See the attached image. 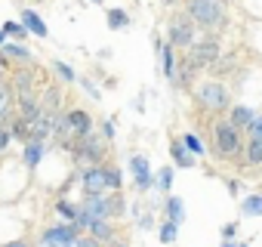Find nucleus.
I'll return each instance as SVG.
<instances>
[{"label": "nucleus", "mask_w": 262, "mask_h": 247, "mask_svg": "<svg viewBox=\"0 0 262 247\" xmlns=\"http://www.w3.org/2000/svg\"><path fill=\"white\" fill-rule=\"evenodd\" d=\"M210 149H213V155L219 161H237L241 164L247 142H244V133L234 127L228 117H216L210 123Z\"/></svg>", "instance_id": "obj_1"}, {"label": "nucleus", "mask_w": 262, "mask_h": 247, "mask_svg": "<svg viewBox=\"0 0 262 247\" xmlns=\"http://www.w3.org/2000/svg\"><path fill=\"white\" fill-rule=\"evenodd\" d=\"M123 213V195L114 192V195H83L80 198V213H77V229L80 232H90L93 222L99 219H114Z\"/></svg>", "instance_id": "obj_2"}, {"label": "nucleus", "mask_w": 262, "mask_h": 247, "mask_svg": "<svg viewBox=\"0 0 262 247\" xmlns=\"http://www.w3.org/2000/svg\"><path fill=\"white\" fill-rule=\"evenodd\" d=\"M194 105L204 111V114H213V117H222L225 111H231V90L219 80V77H210V80H201V84H194Z\"/></svg>", "instance_id": "obj_3"}, {"label": "nucleus", "mask_w": 262, "mask_h": 247, "mask_svg": "<svg viewBox=\"0 0 262 247\" xmlns=\"http://www.w3.org/2000/svg\"><path fill=\"white\" fill-rule=\"evenodd\" d=\"M185 13L191 16V22L201 31H222L228 25V10H225V0H185Z\"/></svg>", "instance_id": "obj_4"}, {"label": "nucleus", "mask_w": 262, "mask_h": 247, "mask_svg": "<svg viewBox=\"0 0 262 247\" xmlns=\"http://www.w3.org/2000/svg\"><path fill=\"white\" fill-rule=\"evenodd\" d=\"M194 40H198V25L191 22V16L185 10L170 16V22H167V44L173 50H185L188 53L194 47Z\"/></svg>", "instance_id": "obj_5"}, {"label": "nucleus", "mask_w": 262, "mask_h": 247, "mask_svg": "<svg viewBox=\"0 0 262 247\" xmlns=\"http://www.w3.org/2000/svg\"><path fill=\"white\" fill-rule=\"evenodd\" d=\"M108 139L105 136H86V139H80L77 146H74V161L80 164V167H93V164H105V155H108Z\"/></svg>", "instance_id": "obj_6"}, {"label": "nucleus", "mask_w": 262, "mask_h": 247, "mask_svg": "<svg viewBox=\"0 0 262 247\" xmlns=\"http://www.w3.org/2000/svg\"><path fill=\"white\" fill-rule=\"evenodd\" d=\"M83 232L74 222H53L40 235V247H77V238Z\"/></svg>", "instance_id": "obj_7"}, {"label": "nucleus", "mask_w": 262, "mask_h": 247, "mask_svg": "<svg viewBox=\"0 0 262 247\" xmlns=\"http://www.w3.org/2000/svg\"><path fill=\"white\" fill-rule=\"evenodd\" d=\"M188 56L194 59V65H198V68H213V65L222 59V44H219V37H216V34L201 37V40H194V47L188 50Z\"/></svg>", "instance_id": "obj_8"}, {"label": "nucleus", "mask_w": 262, "mask_h": 247, "mask_svg": "<svg viewBox=\"0 0 262 247\" xmlns=\"http://www.w3.org/2000/svg\"><path fill=\"white\" fill-rule=\"evenodd\" d=\"M129 173H133V186L136 192H151L155 189V173H151V161L145 155H129Z\"/></svg>", "instance_id": "obj_9"}, {"label": "nucleus", "mask_w": 262, "mask_h": 247, "mask_svg": "<svg viewBox=\"0 0 262 247\" xmlns=\"http://www.w3.org/2000/svg\"><path fill=\"white\" fill-rule=\"evenodd\" d=\"M77 182L83 189V195H105L108 182H105V164H93V167H80Z\"/></svg>", "instance_id": "obj_10"}, {"label": "nucleus", "mask_w": 262, "mask_h": 247, "mask_svg": "<svg viewBox=\"0 0 262 247\" xmlns=\"http://www.w3.org/2000/svg\"><path fill=\"white\" fill-rule=\"evenodd\" d=\"M0 56H4L10 65H16V68H31V65H37L31 47H28V44H19V40H7L4 47H0Z\"/></svg>", "instance_id": "obj_11"}, {"label": "nucleus", "mask_w": 262, "mask_h": 247, "mask_svg": "<svg viewBox=\"0 0 262 247\" xmlns=\"http://www.w3.org/2000/svg\"><path fill=\"white\" fill-rule=\"evenodd\" d=\"M65 117H68V127H71V133H74V139H77V142L96 133V120L90 117V111H86V108H68V111H65Z\"/></svg>", "instance_id": "obj_12"}, {"label": "nucleus", "mask_w": 262, "mask_h": 247, "mask_svg": "<svg viewBox=\"0 0 262 247\" xmlns=\"http://www.w3.org/2000/svg\"><path fill=\"white\" fill-rule=\"evenodd\" d=\"M256 117H259V114H256V108H250L247 102H234V105H231V111H228V120L234 123L241 133H247V130L253 127V120H256Z\"/></svg>", "instance_id": "obj_13"}, {"label": "nucleus", "mask_w": 262, "mask_h": 247, "mask_svg": "<svg viewBox=\"0 0 262 247\" xmlns=\"http://www.w3.org/2000/svg\"><path fill=\"white\" fill-rule=\"evenodd\" d=\"M201 68L194 65V59L185 53L182 59H179V68H176V80H173V87H179V90H194V74H198Z\"/></svg>", "instance_id": "obj_14"}, {"label": "nucleus", "mask_w": 262, "mask_h": 247, "mask_svg": "<svg viewBox=\"0 0 262 247\" xmlns=\"http://www.w3.org/2000/svg\"><path fill=\"white\" fill-rule=\"evenodd\" d=\"M13 90H16V96H28V93L37 90L34 65H31V68H13Z\"/></svg>", "instance_id": "obj_15"}, {"label": "nucleus", "mask_w": 262, "mask_h": 247, "mask_svg": "<svg viewBox=\"0 0 262 247\" xmlns=\"http://www.w3.org/2000/svg\"><path fill=\"white\" fill-rule=\"evenodd\" d=\"M19 22L28 28V34H31V37H40V40H43V37H50V28H47V22H43V16H40V13H34V10H28V7H25V10H22V16H19Z\"/></svg>", "instance_id": "obj_16"}, {"label": "nucleus", "mask_w": 262, "mask_h": 247, "mask_svg": "<svg viewBox=\"0 0 262 247\" xmlns=\"http://www.w3.org/2000/svg\"><path fill=\"white\" fill-rule=\"evenodd\" d=\"M43 158H47V142H40V139H28L25 149H22V164H25L28 170H37Z\"/></svg>", "instance_id": "obj_17"}, {"label": "nucleus", "mask_w": 262, "mask_h": 247, "mask_svg": "<svg viewBox=\"0 0 262 247\" xmlns=\"http://www.w3.org/2000/svg\"><path fill=\"white\" fill-rule=\"evenodd\" d=\"M170 158H173V164H176L179 170H191V167L198 164V158H194V155H191V152L185 149L182 136H179V139H176V136L170 139Z\"/></svg>", "instance_id": "obj_18"}, {"label": "nucleus", "mask_w": 262, "mask_h": 247, "mask_svg": "<svg viewBox=\"0 0 262 247\" xmlns=\"http://www.w3.org/2000/svg\"><path fill=\"white\" fill-rule=\"evenodd\" d=\"M13 102H16L13 80L0 77V123H4V120H13Z\"/></svg>", "instance_id": "obj_19"}, {"label": "nucleus", "mask_w": 262, "mask_h": 247, "mask_svg": "<svg viewBox=\"0 0 262 247\" xmlns=\"http://www.w3.org/2000/svg\"><path fill=\"white\" fill-rule=\"evenodd\" d=\"M158 59H161L164 77L173 84V80H176V68H179V65H176V50H173L170 44H161V40H158Z\"/></svg>", "instance_id": "obj_20"}, {"label": "nucleus", "mask_w": 262, "mask_h": 247, "mask_svg": "<svg viewBox=\"0 0 262 247\" xmlns=\"http://www.w3.org/2000/svg\"><path fill=\"white\" fill-rule=\"evenodd\" d=\"M164 219H170V222H176V225L185 222V201H182L179 195H167V198H164Z\"/></svg>", "instance_id": "obj_21"}, {"label": "nucleus", "mask_w": 262, "mask_h": 247, "mask_svg": "<svg viewBox=\"0 0 262 247\" xmlns=\"http://www.w3.org/2000/svg\"><path fill=\"white\" fill-rule=\"evenodd\" d=\"M50 71H53L56 84H65V87H71V84H77V80H80V77H77V71H74L68 62H62V59H53V62H50Z\"/></svg>", "instance_id": "obj_22"}, {"label": "nucleus", "mask_w": 262, "mask_h": 247, "mask_svg": "<svg viewBox=\"0 0 262 247\" xmlns=\"http://www.w3.org/2000/svg\"><path fill=\"white\" fill-rule=\"evenodd\" d=\"M86 235H93L96 241H102V244H114V222L111 219H99V222H93V229L86 232Z\"/></svg>", "instance_id": "obj_23"}, {"label": "nucleus", "mask_w": 262, "mask_h": 247, "mask_svg": "<svg viewBox=\"0 0 262 247\" xmlns=\"http://www.w3.org/2000/svg\"><path fill=\"white\" fill-rule=\"evenodd\" d=\"M105 19H108V28H111V31H123V28H129V13L120 10V7H111V10L105 13Z\"/></svg>", "instance_id": "obj_24"}, {"label": "nucleus", "mask_w": 262, "mask_h": 247, "mask_svg": "<svg viewBox=\"0 0 262 247\" xmlns=\"http://www.w3.org/2000/svg\"><path fill=\"white\" fill-rule=\"evenodd\" d=\"M182 142H185V149H188V152H191L194 158H207V155H210L207 142H204V139H201L198 133H191V130H188V133H182Z\"/></svg>", "instance_id": "obj_25"}, {"label": "nucleus", "mask_w": 262, "mask_h": 247, "mask_svg": "<svg viewBox=\"0 0 262 247\" xmlns=\"http://www.w3.org/2000/svg\"><path fill=\"white\" fill-rule=\"evenodd\" d=\"M241 216H250V219L253 216H262V195H256V192L253 195H244L241 198Z\"/></svg>", "instance_id": "obj_26"}, {"label": "nucleus", "mask_w": 262, "mask_h": 247, "mask_svg": "<svg viewBox=\"0 0 262 247\" xmlns=\"http://www.w3.org/2000/svg\"><path fill=\"white\" fill-rule=\"evenodd\" d=\"M56 213L65 219V222H77V213H80V201H68V198H59L56 201Z\"/></svg>", "instance_id": "obj_27"}, {"label": "nucleus", "mask_w": 262, "mask_h": 247, "mask_svg": "<svg viewBox=\"0 0 262 247\" xmlns=\"http://www.w3.org/2000/svg\"><path fill=\"white\" fill-rule=\"evenodd\" d=\"M247 167H262V142L256 139H247V149H244V161Z\"/></svg>", "instance_id": "obj_28"}, {"label": "nucleus", "mask_w": 262, "mask_h": 247, "mask_svg": "<svg viewBox=\"0 0 262 247\" xmlns=\"http://www.w3.org/2000/svg\"><path fill=\"white\" fill-rule=\"evenodd\" d=\"M158 238H161V244H176L179 241V225L170 222V219H161L158 222Z\"/></svg>", "instance_id": "obj_29"}, {"label": "nucleus", "mask_w": 262, "mask_h": 247, "mask_svg": "<svg viewBox=\"0 0 262 247\" xmlns=\"http://www.w3.org/2000/svg\"><path fill=\"white\" fill-rule=\"evenodd\" d=\"M173 176H176L173 167H161V170L155 173V189L164 192V195H170V189H173Z\"/></svg>", "instance_id": "obj_30"}, {"label": "nucleus", "mask_w": 262, "mask_h": 247, "mask_svg": "<svg viewBox=\"0 0 262 247\" xmlns=\"http://www.w3.org/2000/svg\"><path fill=\"white\" fill-rule=\"evenodd\" d=\"M0 31H4L10 40H19V44H25V37H28V28H25L22 22H16V19L4 22V28H0Z\"/></svg>", "instance_id": "obj_31"}, {"label": "nucleus", "mask_w": 262, "mask_h": 247, "mask_svg": "<svg viewBox=\"0 0 262 247\" xmlns=\"http://www.w3.org/2000/svg\"><path fill=\"white\" fill-rule=\"evenodd\" d=\"M105 182H108V192H120L123 176H120V167H117V164H108V161H105Z\"/></svg>", "instance_id": "obj_32"}, {"label": "nucleus", "mask_w": 262, "mask_h": 247, "mask_svg": "<svg viewBox=\"0 0 262 247\" xmlns=\"http://www.w3.org/2000/svg\"><path fill=\"white\" fill-rule=\"evenodd\" d=\"M77 84H80V87H83V93H86V96H90V99H93V102H99V99H102V93H99V87H96V84H93V80H90V77H80V80H77Z\"/></svg>", "instance_id": "obj_33"}, {"label": "nucleus", "mask_w": 262, "mask_h": 247, "mask_svg": "<svg viewBox=\"0 0 262 247\" xmlns=\"http://www.w3.org/2000/svg\"><path fill=\"white\" fill-rule=\"evenodd\" d=\"M247 139H256V142H262V114L253 120V127L247 130Z\"/></svg>", "instance_id": "obj_34"}, {"label": "nucleus", "mask_w": 262, "mask_h": 247, "mask_svg": "<svg viewBox=\"0 0 262 247\" xmlns=\"http://www.w3.org/2000/svg\"><path fill=\"white\" fill-rule=\"evenodd\" d=\"M114 133H117V127H114V117H105V120H102V136L111 142V139H114Z\"/></svg>", "instance_id": "obj_35"}, {"label": "nucleus", "mask_w": 262, "mask_h": 247, "mask_svg": "<svg viewBox=\"0 0 262 247\" xmlns=\"http://www.w3.org/2000/svg\"><path fill=\"white\" fill-rule=\"evenodd\" d=\"M77 247H105V244H102V241H96L93 235H86V232H83V235L77 238Z\"/></svg>", "instance_id": "obj_36"}, {"label": "nucleus", "mask_w": 262, "mask_h": 247, "mask_svg": "<svg viewBox=\"0 0 262 247\" xmlns=\"http://www.w3.org/2000/svg\"><path fill=\"white\" fill-rule=\"evenodd\" d=\"M10 136H13V130H7L4 123H0V155H4V152L10 149Z\"/></svg>", "instance_id": "obj_37"}, {"label": "nucleus", "mask_w": 262, "mask_h": 247, "mask_svg": "<svg viewBox=\"0 0 262 247\" xmlns=\"http://www.w3.org/2000/svg\"><path fill=\"white\" fill-rule=\"evenodd\" d=\"M234 235H237V222L222 225V241H234Z\"/></svg>", "instance_id": "obj_38"}, {"label": "nucleus", "mask_w": 262, "mask_h": 247, "mask_svg": "<svg viewBox=\"0 0 262 247\" xmlns=\"http://www.w3.org/2000/svg\"><path fill=\"white\" fill-rule=\"evenodd\" d=\"M139 229H142V232H148V229H155V216H151V213H145V216H139Z\"/></svg>", "instance_id": "obj_39"}, {"label": "nucleus", "mask_w": 262, "mask_h": 247, "mask_svg": "<svg viewBox=\"0 0 262 247\" xmlns=\"http://www.w3.org/2000/svg\"><path fill=\"white\" fill-rule=\"evenodd\" d=\"M4 247H28V241H22V238H19V241H10V244H4Z\"/></svg>", "instance_id": "obj_40"}, {"label": "nucleus", "mask_w": 262, "mask_h": 247, "mask_svg": "<svg viewBox=\"0 0 262 247\" xmlns=\"http://www.w3.org/2000/svg\"><path fill=\"white\" fill-rule=\"evenodd\" d=\"M219 247H241V241H222Z\"/></svg>", "instance_id": "obj_41"}, {"label": "nucleus", "mask_w": 262, "mask_h": 247, "mask_svg": "<svg viewBox=\"0 0 262 247\" xmlns=\"http://www.w3.org/2000/svg\"><path fill=\"white\" fill-rule=\"evenodd\" d=\"M7 40H10V37H7V34H4V31H0V47H4V44H7Z\"/></svg>", "instance_id": "obj_42"}, {"label": "nucleus", "mask_w": 262, "mask_h": 247, "mask_svg": "<svg viewBox=\"0 0 262 247\" xmlns=\"http://www.w3.org/2000/svg\"><path fill=\"white\" fill-rule=\"evenodd\" d=\"M164 4H170V7H173V4H176V0H164Z\"/></svg>", "instance_id": "obj_43"}, {"label": "nucleus", "mask_w": 262, "mask_h": 247, "mask_svg": "<svg viewBox=\"0 0 262 247\" xmlns=\"http://www.w3.org/2000/svg\"><path fill=\"white\" fill-rule=\"evenodd\" d=\"M111 247H126V244H111Z\"/></svg>", "instance_id": "obj_44"}, {"label": "nucleus", "mask_w": 262, "mask_h": 247, "mask_svg": "<svg viewBox=\"0 0 262 247\" xmlns=\"http://www.w3.org/2000/svg\"><path fill=\"white\" fill-rule=\"evenodd\" d=\"M93 4H105V0H93Z\"/></svg>", "instance_id": "obj_45"}, {"label": "nucleus", "mask_w": 262, "mask_h": 247, "mask_svg": "<svg viewBox=\"0 0 262 247\" xmlns=\"http://www.w3.org/2000/svg\"><path fill=\"white\" fill-rule=\"evenodd\" d=\"M225 4H234V0H225Z\"/></svg>", "instance_id": "obj_46"}, {"label": "nucleus", "mask_w": 262, "mask_h": 247, "mask_svg": "<svg viewBox=\"0 0 262 247\" xmlns=\"http://www.w3.org/2000/svg\"><path fill=\"white\" fill-rule=\"evenodd\" d=\"M241 247H250V244H241Z\"/></svg>", "instance_id": "obj_47"}]
</instances>
